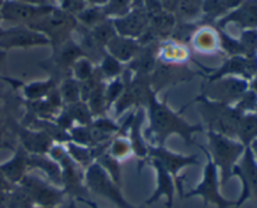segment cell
Returning <instances> with one entry per match:
<instances>
[{
	"mask_svg": "<svg viewBox=\"0 0 257 208\" xmlns=\"http://www.w3.org/2000/svg\"><path fill=\"white\" fill-rule=\"evenodd\" d=\"M117 35L115 33L114 27H113L112 22H104L99 23L98 25L93 27V32H92V38L97 44H103L107 45L108 42H109L112 38H114Z\"/></svg>",
	"mask_w": 257,
	"mask_h": 208,
	"instance_id": "cell-34",
	"label": "cell"
},
{
	"mask_svg": "<svg viewBox=\"0 0 257 208\" xmlns=\"http://www.w3.org/2000/svg\"><path fill=\"white\" fill-rule=\"evenodd\" d=\"M108 0H85V3H90L94 7H99V5H105Z\"/></svg>",
	"mask_w": 257,
	"mask_h": 208,
	"instance_id": "cell-52",
	"label": "cell"
},
{
	"mask_svg": "<svg viewBox=\"0 0 257 208\" xmlns=\"http://www.w3.org/2000/svg\"><path fill=\"white\" fill-rule=\"evenodd\" d=\"M193 44L196 49L203 53H212L220 48V39H218V32H215L212 29L200 30L196 33L193 37Z\"/></svg>",
	"mask_w": 257,
	"mask_h": 208,
	"instance_id": "cell-26",
	"label": "cell"
},
{
	"mask_svg": "<svg viewBox=\"0 0 257 208\" xmlns=\"http://www.w3.org/2000/svg\"><path fill=\"white\" fill-rule=\"evenodd\" d=\"M28 155L29 154L22 147H19L9 160L0 164V170L4 174L5 179L12 185L19 184L20 180L29 172V168H28Z\"/></svg>",
	"mask_w": 257,
	"mask_h": 208,
	"instance_id": "cell-21",
	"label": "cell"
},
{
	"mask_svg": "<svg viewBox=\"0 0 257 208\" xmlns=\"http://www.w3.org/2000/svg\"><path fill=\"white\" fill-rule=\"evenodd\" d=\"M65 148H67L68 154L70 155L73 160L75 163L80 165L82 168H88L93 162H95L94 153H93V149L90 147H87V145L78 144L75 142H67L65 143Z\"/></svg>",
	"mask_w": 257,
	"mask_h": 208,
	"instance_id": "cell-25",
	"label": "cell"
},
{
	"mask_svg": "<svg viewBox=\"0 0 257 208\" xmlns=\"http://www.w3.org/2000/svg\"><path fill=\"white\" fill-rule=\"evenodd\" d=\"M75 203H77V202H75L74 199L69 198L68 200H64V202H63L60 205H58L57 208H78Z\"/></svg>",
	"mask_w": 257,
	"mask_h": 208,
	"instance_id": "cell-50",
	"label": "cell"
},
{
	"mask_svg": "<svg viewBox=\"0 0 257 208\" xmlns=\"http://www.w3.org/2000/svg\"><path fill=\"white\" fill-rule=\"evenodd\" d=\"M193 103L197 104V113L202 117L207 130L236 139V129L242 114H240L233 105L212 102L202 95H197L188 105Z\"/></svg>",
	"mask_w": 257,
	"mask_h": 208,
	"instance_id": "cell-3",
	"label": "cell"
},
{
	"mask_svg": "<svg viewBox=\"0 0 257 208\" xmlns=\"http://www.w3.org/2000/svg\"><path fill=\"white\" fill-rule=\"evenodd\" d=\"M53 5H30L24 3L8 0L3 4L0 17L9 22L30 27L53 9Z\"/></svg>",
	"mask_w": 257,
	"mask_h": 208,
	"instance_id": "cell-13",
	"label": "cell"
},
{
	"mask_svg": "<svg viewBox=\"0 0 257 208\" xmlns=\"http://www.w3.org/2000/svg\"><path fill=\"white\" fill-rule=\"evenodd\" d=\"M12 187L13 185L5 179L4 174H3V172L0 170V190H9Z\"/></svg>",
	"mask_w": 257,
	"mask_h": 208,
	"instance_id": "cell-47",
	"label": "cell"
},
{
	"mask_svg": "<svg viewBox=\"0 0 257 208\" xmlns=\"http://www.w3.org/2000/svg\"><path fill=\"white\" fill-rule=\"evenodd\" d=\"M3 4H4V3H3V0H0V12H2V7H3Z\"/></svg>",
	"mask_w": 257,
	"mask_h": 208,
	"instance_id": "cell-55",
	"label": "cell"
},
{
	"mask_svg": "<svg viewBox=\"0 0 257 208\" xmlns=\"http://www.w3.org/2000/svg\"><path fill=\"white\" fill-rule=\"evenodd\" d=\"M107 49L109 54L118 62H130L135 59L140 53V44L132 38L115 35L108 42Z\"/></svg>",
	"mask_w": 257,
	"mask_h": 208,
	"instance_id": "cell-22",
	"label": "cell"
},
{
	"mask_svg": "<svg viewBox=\"0 0 257 208\" xmlns=\"http://www.w3.org/2000/svg\"><path fill=\"white\" fill-rule=\"evenodd\" d=\"M54 88H57V83L53 78H49L47 80L33 82L24 85L23 93L28 102H38V100L45 99Z\"/></svg>",
	"mask_w": 257,
	"mask_h": 208,
	"instance_id": "cell-24",
	"label": "cell"
},
{
	"mask_svg": "<svg viewBox=\"0 0 257 208\" xmlns=\"http://www.w3.org/2000/svg\"><path fill=\"white\" fill-rule=\"evenodd\" d=\"M250 148H251V150H252L253 155H255V158H256V160H257V139L253 140L252 144L250 145Z\"/></svg>",
	"mask_w": 257,
	"mask_h": 208,
	"instance_id": "cell-53",
	"label": "cell"
},
{
	"mask_svg": "<svg viewBox=\"0 0 257 208\" xmlns=\"http://www.w3.org/2000/svg\"><path fill=\"white\" fill-rule=\"evenodd\" d=\"M203 0H178L177 10L183 17H193L202 7Z\"/></svg>",
	"mask_w": 257,
	"mask_h": 208,
	"instance_id": "cell-44",
	"label": "cell"
},
{
	"mask_svg": "<svg viewBox=\"0 0 257 208\" xmlns=\"http://www.w3.org/2000/svg\"><path fill=\"white\" fill-rule=\"evenodd\" d=\"M202 9L210 19H217V18L225 17L228 13L222 0H203Z\"/></svg>",
	"mask_w": 257,
	"mask_h": 208,
	"instance_id": "cell-41",
	"label": "cell"
},
{
	"mask_svg": "<svg viewBox=\"0 0 257 208\" xmlns=\"http://www.w3.org/2000/svg\"><path fill=\"white\" fill-rule=\"evenodd\" d=\"M218 39H220V48L222 50H225L230 57H237V55H243L245 57V52H243V48L241 45L238 38L231 37L230 34H227L222 29H220V32H218Z\"/></svg>",
	"mask_w": 257,
	"mask_h": 208,
	"instance_id": "cell-31",
	"label": "cell"
},
{
	"mask_svg": "<svg viewBox=\"0 0 257 208\" xmlns=\"http://www.w3.org/2000/svg\"><path fill=\"white\" fill-rule=\"evenodd\" d=\"M123 90H124V82L119 78L112 79L107 85L104 87V99H105V107L107 110L112 109L113 105L115 104L119 97L122 95Z\"/></svg>",
	"mask_w": 257,
	"mask_h": 208,
	"instance_id": "cell-32",
	"label": "cell"
},
{
	"mask_svg": "<svg viewBox=\"0 0 257 208\" xmlns=\"http://www.w3.org/2000/svg\"><path fill=\"white\" fill-rule=\"evenodd\" d=\"M73 78L78 80L79 83L85 82V80L90 79L94 75V69H93L92 64L88 59L85 58H79L77 62L73 64L72 67Z\"/></svg>",
	"mask_w": 257,
	"mask_h": 208,
	"instance_id": "cell-39",
	"label": "cell"
},
{
	"mask_svg": "<svg viewBox=\"0 0 257 208\" xmlns=\"http://www.w3.org/2000/svg\"><path fill=\"white\" fill-rule=\"evenodd\" d=\"M64 105L80 100V83L74 78H65L58 87Z\"/></svg>",
	"mask_w": 257,
	"mask_h": 208,
	"instance_id": "cell-29",
	"label": "cell"
},
{
	"mask_svg": "<svg viewBox=\"0 0 257 208\" xmlns=\"http://www.w3.org/2000/svg\"><path fill=\"white\" fill-rule=\"evenodd\" d=\"M19 185L29 194L35 205L45 208H57L67 198L63 188L53 184L52 182L35 172H28Z\"/></svg>",
	"mask_w": 257,
	"mask_h": 208,
	"instance_id": "cell-7",
	"label": "cell"
},
{
	"mask_svg": "<svg viewBox=\"0 0 257 208\" xmlns=\"http://www.w3.org/2000/svg\"><path fill=\"white\" fill-rule=\"evenodd\" d=\"M233 177L241 182V193L235 208H241L247 200H253L257 204V160L250 147L245 148L242 157L233 168Z\"/></svg>",
	"mask_w": 257,
	"mask_h": 208,
	"instance_id": "cell-11",
	"label": "cell"
},
{
	"mask_svg": "<svg viewBox=\"0 0 257 208\" xmlns=\"http://www.w3.org/2000/svg\"><path fill=\"white\" fill-rule=\"evenodd\" d=\"M74 27L75 19L72 14L64 12L63 9L53 8L48 14H45L28 28L42 33L49 39L50 43H55L60 47L65 42H68V37Z\"/></svg>",
	"mask_w": 257,
	"mask_h": 208,
	"instance_id": "cell-9",
	"label": "cell"
},
{
	"mask_svg": "<svg viewBox=\"0 0 257 208\" xmlns=\"http://www.w3.org/2000/svg\"><path fill=\"white\" fill-rule=\"evenodd\" d=\"M146 164H150L153 168L156 173V187L151 197L146 200V205L153 204L161 199L162 197L166 198V207L172 208L173 200H175V193H176V184L173 180L172 175L160 164L156 159L148 158Z\"/></svg>",
	"mask_w": 257,
	"mask_h": 208,
	"instance_id": "cell-16",
	"label": "cell"
},
{
	"mask_svg": "<svg viewBox=\"0 0 257 208\" xmlns=\"http://www.w3.org/2000/svg\"><path fill=\"white\" fill-rule=\"evenodd\" d=\"M27 208H45V207H39V205H30V207H27Z\"/></svg>",
	"mask_w": 257,
	"mask_h": 208,
	"instance_id": "cell-54",
	"label": "cell"
},
{
	"mask_svg": "<svg viewBox=\"0 0 257 208\" xmlns=\"http://www.w3.org/2000/svg\"><path fill=\"white\" fill-rule=\"evenodd\" d=\"M3 34V32H2V30H0V35H2Z\"/></svg>",
	"mask_w": 257,
	"mask_h": 208,
	"instance_id": "cell-57",
	"label": "cell"
},
{
	"mask_svg": "<svg viewBox=\"0 0 257 208\" xmlns=\"http://www.w3.org/2000/svg\"><path fill=\"white\" fill-rule=\"evenodd\" d=\"M137 208H146V205H141V207H137Z\"/></svg>",
	"mask_w": 257,
	"mask_h": 208,
	"instance_id": "cell-56",
	"label": "cell"
},
{
	"mask_svg": "<svg viewBox=\"0 0 257 208\" xmlns=\"http://www.w3.org/2000/svg\"><path fill=\"white\" fill-rule=\"evenodd\" d=\"M147 118L145 108H138L130 113V118H127V135L128 140L132 147V152L140 159L138 172H141L143 164H146L148 159V142L143 133V123Z\"/></svg>",
	"mask_w": 257,
	"mask_h": 208,
	"instance_id": "cell-12",
	"label": "cell"
},
{
	"mask_svg": "<svg viewBox=\"0 0 257 208\" xmlns=\"http://www.w3.org/2000/svg\"><path fill=\"white\" fill-rule=\"evenodd\" d=\"M132 4L133 0H108L103 10L107 17H114V19H117L127 15L131 12Z\"/></svg>",
	"mask_w": 257,
	"mask_h": 208,
	"instance_id": "cell-35",
	"label": "cell"
},
{
	"mask_svg": "<svg viewBox=\"0 0 257 208\" xmlns=\"http://www.w3.org/2000/svg\"><path fill=\"white\" fill-rule=\"evenodd\" d=\"M148 117V137L152 139L148 144L166 145V142L172 135H178L187 145L196 144L195 134L205 132L202 124L188 123L182 117V110H175L166 100H158L157 95L151 99L146 108Z\"/></svg>",
	"mask_w": 257,
	"mask_h": 208,
	"instance_id": "cell-1",
	"label": "cell"
},
{
	"mask_svg": "<svg viewBox=\"0 0 257 208\" xmlns=\"http://www.w3.org/2000/svg\"><path fill=\"white\" fill-rule=\"evenodd\" d=\"M63 108L69 114V117L72 118L75 125H88L94 119L88 104L83 100H78V102L72 103V104H67Z\"/></svg>",
	"mask_w": 257,
	"mask_h": 208,
	"instance_id": "cell-28",
	"label": "cell"
},
{
	"mask_svg": "<svg viewBox=\"0 0 257 208\" xmlns=\"http://www.w3.org/2000/svg\"><path fill=\"white\" fill-rule=\"evenodd\" d=\"M241 45L245 52V57H257V30L246 29L242 30L238 37Z\"/></svg>",
	"mask_w": 257,
	"mask_h": 208,
	"instance_id": "cell-38",
	"label": "cell"
},
{
	"mask_svg": "<svg viewBox=\"0 0 257 208\" xmlns=\"http://www.w3.org/2000/svg\"><path fill=\"white\" fill-rule=\"evenodd\" d=\"M112 23L118 35L135 39L146 32L150 24V15L145 9L137 8L135 10H131L124 17L117 18Z\"/></svg>",
	"mask_w": 257,
	"mask_h": 208,
	"instance_id": "cell-17",
	"label": "cell"
},
{
	"mask_svg": "<svg viewBox=\"0 0 257 208\" xmlns=\"http://www.w3.org/2000/svg\"><path fill=\"white\" fill-rule=\"evenodd\" d=\"M100 70H102L103 75L105 78L115 79V78L119 77L120 72H122V67H120V62H118L110 54H107L103 59L102 65H100Z\"/></svg>",
	"mask_w": 257,
	"mask_h": 208,
	"instance_id": "cell-42",
	"label": "cell"
},
{
	"mask_svg": "<svg viewBox=\"0 0 257 208\" xmlns=\"http://www.w3.org/2000/svg\"><path fill=\"white\" fill-rule=\"evenodd\" d=\"M49 2H53V0H49Z\"/></svg>",
	"mask_w": 257,
	"mask_h": 208,
	"instance_id": "cell-59",
	"label": "cell"
},
{
	"mask_svg": "<svg viewBox=\"0 0 257 208\" xmlns=\"http://www.w3.org/2000/svg\"><path fill=\"white\" fill-rule=\"evenodd\" d=\"M8 192L9 190H0V208H8Z\"/></svg>",
	"mask_w": 257,
	"mask_h": 208,
	"instance_id": "cell-48",
	"label": "cell"
},
{
	"mask_svg": "<svg viewBox=\"0 0 257 208\" xmlns=\"http://www.w3.org/2000/svg\"><path fill=\"white\" fill-rule=\"evenodd\" d=\"M235 109L240 114H248V113H255L257 108V94L253 93L251 89H247L240 98L237 102L233 104Z\"/></svg>",
	"mask_w": 257,
	"mask_h": 208,
	"instance_id": "cell-37",
	"label": "cell"
},
{
	"mask_svg": "<svg viewBox=\"0 0 257 208\" xmlns=\"http://www.w3.org/2000/svg\"><path fill=\"white\" fill-rule=\"evenodd\" d=\"M50 44L49 39L42 33L28 27H17L0 35V47L3 48H29Z\"/></svg>",
	"mask_w": 257,
	"mask_h": 208,
	"instance_id": "cell-15",
	"label": "cell"
},
{
	"mask_svg": "<svg viewBox=\"0 0 257 208\" xmlns=\"http://www.w3.org/2000/svg\"><path fill=\"white\" fill-rule=\"evenodd\" d=\"M107 15L104 14L103 8L93 7V8H85L84 10L78 14V19L82 20L85 25H90V27H95L99 23L104 22V18Z\"/></svg>",
	"mask_w": 257,
	"mask_h": 208,
	"instance_id": "cell-40",
	"label": "cell"
},
{
	"mask_svg": "<svg viewBox=\"0 0 257 208\" xmlns=\"http://www.w3.org/2000/svg\"><path fill=\"white\" fill-rule=\"evenodd\" d=\"M255 113H256V114H257V108H256V112H255Z\"/></svg>",
	"mask_w": 257,
	"mask_h": 208,
	"instance_id": "cell-58",
	"label": "cell"
},
{
	"mask_svg": "<svg viewBox=\"0 0 257 208\" xmlns=\"http://www.w3.org/2000/svg\"><path fill=\"white\" fill-rule=\"evenodd\" d=\"M35 205L32 198L19 184L13 185L8 192V208H27Z\"/></svg>",
	"mask_w": 257,
	"mask_h": 208,
	"instance_id": "cell-30",
	"label": "cell"
},
{
	"mask_svg": "<svg viewBox=\"0 0 257 208\" xmlns=\"http://www.w3.org/2000/svg\"><path fill=\"white\" fill-rule=\"evenodd\" d=\"M85 187L94 194L105 198L117 208H137L132 203L128 202L123 195L118 183L110 178V175L103 169L102 165L93 162L88 168H85Z\"/></svg>",
	"mask_w": 257,
	"mask_h": 208,
	"instance_id": "cell-6",
	"label": "cell"
},
{
	"mask_svg": "<svg viewBox=\"0 0 257 208\" xmlns=\"http://www.w3.org/2000/svg\"><path fill=\"white\" fill-rule=\"evenodd\" d=\"M132 69L136 70L138 74L142 75L148 74L155 69V58H153L152 53L151 52H143L138 53L137 57L133 59L132 62Z\"/></svg>",
	"mask_w": 257,
	"mask_h": 208,
	"instance_id": "cell-36",
	"label": "cell"
},
{
	"mask_svg": "<svg viewBox=\"0 0 257 208\" xmlns=\"http://www.w3.org/2000/svg\"><path fill=\"white\" fill-rule=\"evenodd\" d=\"M161 57L166 60V62H181V60L186 59L187 53L183 48L178 47L176 44L165 45L162 47V52H161Z\"/></svg>",
	"mask_w": 257,
	"mask_h": 208,
	"instance_id": "cell-43",
	"label": "cell"
},
{
	"mask_svg": "<svg viewBox=\"0 0 257 208\" xmlns=\"http://www.w3.org/2000/svg\"><path fill=\"white\" fill-rule=\"evenodd\" d=\"M201 150L206 157V163L203 165L202 179L196 187L186 192L183 194L182 199L185 198L200 197L202 199L203 205L212 204L216 208H235L236 199H228L221 193V182H220V173H218L217 167L213 164L210 155L206 152L205 147L198 144Z\"/></svg>",
	"mask_w": 257,
	"mask_h": 208,
	"instance_id": "cell-4",
	"label": "cell"
},
{
	"mask_svg": "<svg viewBox=\"0 0 257 208\" xmlns=\"http://www.w3.org/2000/svg\"><path fill=\"white\" fill-rule=\"evenodd\" d=\"M148 158L156 159L171 175L175 180L176 189L180 193V197L182 198L185 194L183 190V182L185 178L180 174L183 168L193 167V165H200L201 162L196 154H181L173 150L166 148V145H153L148 144Z\"/></svg>",
	"mask_w": 257,
	"mask_h": 208,
	"instance_id": "cell-8",
	"label": "cell"
},
{
	"mask_svg": "<svg viewBox=\"0 0 257 208\" xmlns=\"http://www.w3.org/2000/svg\"><path fill=\"white\" fill-rule=\"evenodd\" d=\"M247 89V80L236 77H223L216 80H207L202 85L200 95L212 102L233 105Z\"/></svg>",
	"mask_w": 257,
	"mask_h": 208,
	"instance_id": "cell-10",
	"label": "cell"
},
{
	"mask_svg": "<svg viewBox=\"0 0 257 208\" xmlns=\"http://www.w3.org/2000/svg\"><path fill=\"white\" fill-rule=\"evenodd\" d=\"M228 24L237 25L242 30H257V0H243L240 7L228 12L217 23L220 29Z\"/></svg>",
	"mask_w": 257,
	"mask_h": 208,
	"instance_id": "cell-18",
	"label": "cell"
},
{
	"mask_svg": "<svg viewBox=\"0 0 257 208\" xmlns=\"http://www.w3.org/2000/svg\"><path fill=\"white\" fill-rule=\"evenodd\" d=\"M257 72V57H230L218 69L207 75V80H216L223 77H236L250 80Z\"/></svg>",
	"mask_w": 257,
	"mask_h": 208,
	"instance_id": "cell-14",
	"label": "cell"
},
{
	"mask_svg": "<svg viewBox=\"0 0 257 208\" xmlns=\"http://www.w3.org/2000/svg\"><path fill=\"white\" fill-rule=\"evenodd\" d=\"M48 154L62 168V188L68 198L77 202L79 198H88L89 190L85 187V169L70 158L63 143H54Z\"/></svg>",
	"mask_w": 257,
	"mask_h": 208,
	"instance_id": "cell-5",
	"label": "cell"
},
{
	"mask_svg": "<svg viewBox=\"0 0 257 208\" xmlns=\"http://www.w3.org/2000/svg\"><path fill=\"white\" fill-rule=\"evenodd\" d=\"M95 162L99 163L103 169L110 175L113 180L118 184H120V162L113 158L108 152L103 153L95 159Z\"/></svg>",
	"mask_w": 257,
	"mask_h": 208,
	"instance_id": "cell-33",
	"label": "cell"
},
{
	"mask_svg": "<svg viewBox=\"0 0 257 208\" xmlns=\"http://www.w3.org/2000/svg\"><path fill=\"white\" fill-rule=\"evenodd\" d=\"M60 2H62V0H60Z\"/></svg>",
	"mask_w": 257,
	"mask_h": 208,
	"instance_id": "cell-60",
	"label": "cell"
},
{
	"mask_svg": "<svg viewBox=\"0 0 257 208\" xmlns=\"http://www.w3.org/2000/svg\"><path fill=\"white\" fill-rule=\"evenodd\" d=\"M20 147L28 154H48L50 147L54 144V140L42 130L33 128L22 127L19 130Z\"/></svg>",
	"mask_w": 257,
	"mask_h": 208,
	"instance_id": "cell-19",
	"label": "cell"
},
{
	"mask_svg": "<svg viewBox=\"0 0 257 208\" xmlns=\"http://www.w3.org/2000/svg\"><path fill=\"white\" fill-rule=\"evenodd\" d=\"M248 89H251L253 93H256L257 94V72L256 74L248 80Z\"/></svg>",
	"mask_w": 257,
	"mask_h": 208,
	"instance_id": "cell-51",
	"label": "cell"
},
{
	"mask_svg": "<svg viewBox=\"0 0 257 208\" xmlns=\"http://www.w3.org/2000/svg\"><path fill=\"white\" fill-rule=\"evenodd\" d=\"M28 168L33 172L38 170L49 182L62 188V168L49 154H29Z\"/></svg>",
	"mask_w": 257,
	"mask_h": 208,
	"instance_id": "cell-20",
	"label": "cell"
},
{
	"mask_svg": "<svg viewBox=\"0 0 257 208\" xmlns=\"http://www.w3.org/2000/svg\"><path fill=\"white\" fill-rule=\"evenodd\" d=\"M206 137L207 147H205V149L213 164L217 167L221 187H225L233 177V168L242 157L246 147L235 138L226 137L211 130H206Z\"/></svg>",
	"mask_w": 257,
	"mask_h": 208,
	"instance_id": "cell-2",
	"label": "cell"
},
{
	"mask_svg": "<svg viewBox=\"0 0 257 208\" xmlns=\"http://www.w3.org/2000/svg\"><path fill=\"white\" fill-rule=\"evenodd\" d=\"M13 2L24 3V4L30 5H49V0H13Z\"/></svg>",
	"mask_w": 257,
	"mask_h": 208,
	"instance_id": "cell-46",
	"label": "cell"
},
{
	"mask_svg": "<svg viewBox=\"0 0 257 208\" xmlns=\"http://www.w3.org/2000/svg\"><path fill=\"white\" fill-rule=\"evenodd\" d=\"M223 4H225L226 9L228 10V12H231V10L236 9L237 7H240L241 4H242L243 0H222Z\"/></svg>",
	"mask_w": 257,
	"mask_h": 208,
	"instance_id": "cell-45",
	"label": "cell"
},
{
	"mask_svg": "<svg viewBox=\"0 0 257 208\" xmlns=\"http://www.w3.org/2000/svg\"><path fill=\"white\" fill-rule=\"evenodd\" d=\"M107 152L113 158L119 160V162L128 159L133 154L132 147H131V143L128 140L127 135L120 134V133H117L112 138V140L109 142V145H108Z\"/></svg>",
	"mask_w": 257,
	"mask_h": 208,
	"instance_id": "cell-27",
	"label": "cell"
},
{
	"mask_svg": "<svg viewBox=\"0 0 257 208\" xmlns=\"http://www.w3.org/2000/svg\"><path fill=\"white\" fill-rule=\"evenodd\" d=\"M236 139L243 144V147H250L252 142L257 139V114L248 113L241 115L236 129Z\"/></svg>",
	"mask_w": 257,
	"mask_h": 208,
	"instance_id": "cell-23",
	"label": "cell"
},
{
	"mask_svg": "<svg viewBox=\"0 0 257 208\" xmlns=\"http://www.w3.org/2000/svg\"><path fill=\"white\" fill-rule=\"evenodd\" d=\"M77 202H79V203H83V204L88 205V208H100L99 205L97 204V203H95V202H93V200H90L89 198H79V199H78Z\"/></svg>",
	"mask_w": 257,
	"mask_h": 208,
	"instance_id": "cell-49",
	"label": "cell"
}]
</instances>
